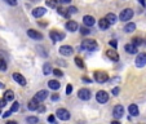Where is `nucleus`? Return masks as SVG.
Returning a JSON list of instances; mask_svg holds the SVG:
<instances>
[{"instance_id":"1","label":"nucleus","mask_w":146,"mask_h":124,"mask_svg":"<svg viewBox=\"0 0 146 124\" xmlns=\"http://www.w3.org/2000/svg\"><path fill=\"white\" fill-rule=\"evenodd\" d=\"M80 49L87 50V52H93V50L98 49V44H97L96 40H92V39H84L80 44Z\"/></svg>"},{"instance_id":"2","label":"nucleus","mask_w":146,"mask_h":124,"mask_svg":"<svg viewBox=\"0 0 146 124\" xmlns=\"http://www.w3.org/2000/svg\"><path fill=\"white\" fill-rule=\"evenodd\" d=\"M93 78H94V80H96V83L104 84V83H106L109 80V74L106 71H94Z\"/></svg>"},{"instance_id":"3","label":"nucleus","mask_w":146,"mask_h":124,"mask_svg":"<svg viewBox=\"0 0 146 124\" xmlns=\"http://www.w3.org/2000/svg\"><path fill=\"white\" fill-rule=\"evenodd\" d=\"M133 11L131 8H125V9H123V11L120 12V14H119V19L120 21H125V22H128L129 19H132V17H133Z\"/></svg>"},{"instance_id":"4","label":"nucleus","mask_w":146,"mask_h":124,"mask_svg":"<svg viewBox=\"0 0 146 124\" xmlns=\"http://www.w3.org/2000/svg\"><path fill=\"white\" fill-rule=\"evenodd\" d=\"M56 116H57L60 120H62V121H66V120H69V119L71 118L69 110H66V109H64V107L57 109V111H56Z\"/></svg>"},{"instance_id":"5","label":"nucleus","mask_w":146,"mask_h":124,"mask_svg":"<svg viewBox=\"0 0 146 124\" xmlns=\"http://www.w3.org/2000/svg\"><path fill=\"white\" fill-rule=\"evenodd\" d=\"M49 38L50 40L53 41V43H57V41H61L65 39V34L64 32H60V31L57 30H52L49 32Z\"/></svg>"},{"instance_id":"6","label":"nucleus","mask_w":146,"mask_h":124,"mask_svg":"<svg viewBox=\"0 0 146 124\" xmlns=\"http://www.w3.org/2000/svg\"><path fill=\"white\" fill-rule=\"evenodd\" d=\"M96 99L98 103H106L109 101V93L106 91H98L96 93Z\"/></svg>"},{"instance_id":"7","label":"nucleus","mask_w":146,"mask_h":124,"mask_svg":"<svg viewBox=\"0 0 146 124\" xmlns=\"http://www.w3.org/2000/svg\"><path fill=\"white\" fill-rule=\"evenodd\" d=\"M78 97H79L82 101H88V99H91L92 93H91V91H89V89L82 88V89H79V92H78Z\"/></svg>"},{"instance_id":"8","label":"nucleus","mask_w":146,"mask_h":124,"mask_svg":"<svg viewBox=\"0 0 146 124\" xmlns=\"http://www.w3.org/2000/svg\"><path fill=\"white\" fill-rule=\"evenodd\" d=\"M113 115H114V118H115L116 120H119L120 118H123V116H124V106H121V105L114 106Z\"/></svg>"},{"instance_id":"9","label":"nucleus","mask_w":146,"mask_h":124,"mask_svg":"<svg viewBox=\"0 0 146 124\" xmlns=\"http://www.w3.org/2000/svg\"><path fill=\"white\" fill-rule=\"evenodd\" d=\"M45 13H47V8H44V7H36V8L33 9V12H31L33 17H35V18H41Z\"/></svg>"},{"instance_id":"10","label":"nucleus","mask_w":146,"mask_h":124,"mask_svg":"<svg viewBox=\"0 0 146 124\" xmlns=\"http://www.w3.org/2000/svg\"><path fill=\"white\" fill-rule=\"evenodd\" d=\"M136 66L137 67H143L146 66V53H140L136 57Z\"/></svg>"},{"instance_id":"11","label":"nucleus","mask_w":146,"mask_h":124,"mask_svg":"<svg viewBox=\"0 0 146 124\" xmlns=\"http://www.w3.org/2000/svg\"><path fill=\"white\" fill-rule=\"evenodd\" d=\"M27 36L31 39H34V40H43V34L36 31V30H34V29L27 30Z\"/></svg>"},{"instance_id":"12","label":"nucleus","mask_w":146,"mask_h":124,"mask_svg":"<svg viewBox=\"0 0 146 124\" xmlns=\"http://www.w3.org/2000/svg\"><path fill=\"white\" fill-rule=\"evenodd\" d=\"M60 53L62 56L69 57V56H72V53H74V48H72L71 45H62V47H60Z\"/></svg>"},{"instance_id":"13","label":"nucleus","mask_w":146,"mask_h":124,"mask_svg":"<svg viewBox=\"0 0 146 124\" xmlns=\"http://www.w3.org/2000/svg\"><path fill=\"white\" fill-rule=\"evenodd\" d=\"M96 23V19L93 16H84L83 17V25L87 26V27H92Z\"/></svg>"},{"instance_id":"14","label":"nucleus","mask_w":146,"mask_h":124,"mask_svg":"<svg viewBox=\"0 0 146 124\" xmlns=\"http://www.w3.org/2000/svg\"><path fill=\"white\" fill-rule=\"evenodd\" d=\"M65 27H66V30L70 31V32H75V31L79 29V25H78L76 21H67Z\"/></svg>"},{"instance_id":"15","label":"nucleus","mask_w":146,"mask_h":124,"mask_svg":"<svg viewBox=\"0 0 146 124\" xmlns=\"http://www.w3.org/2000/svg\"><path fill=\"white\" fill-rule=\"evenodd\" d=\"M13 79L16 80L17 83H18L19 86H22V87H25L26 84H27V82H26L25 76H23V75H21L19 72H14V74H13Z\"/></svg>"},{"instance_id":"16","label":"nucleus","mask_w":146,"mask_h":124,"mask_svg":"<svg viewBox=\"0 0 146 124\" xmlns=\"http://www.w3.org/2000/svg\"><path fill=\"white\" fill-rule=\"evenodd\" d=\"M48 97V92L45 91V89H41V91H39L38 93L35 94V97L34 98L36 99V101H39V102H43L45 98Z\"/></svg>"},{"instance_id":"17","label":"nucleus","mask_w":146,"mask_h":124,"mask_svg":"<svg viewBox=\"0 0 146 124\" xmlns=\"http://www.w3.org/2000/svg\"><path fill=\"white\" fill-rule=\"evenodd\" d=\"M106 56H108V58H109V60H111L113 62H118V61H119V54L115 52V50H113V49L106 50Z\"/></svg>"},{"instance_id":"18","label":"nucleus","mask_w":146,"mask_h":124,"mask_svg":"<svg viewBox=\"0 0 146 124\" xmlns=\"http://www.w3.org/2000/svg\"><path fill=\"white\" fill-rule=\"evenodd\" d=\"M48 87H49L52 91H58V89L61 88V83L58 82V80H56V79H52V80L48 82Z\"/></svg>"},{"instance_id":"19","label":"nucleus","mask_w":146,"mask_h":124,"mask_svg":"<svg viewBox=\"0 0 146 124\" xmlns=\"http://www.w3.org/2000/svg\"><path fill=\"white\" fill-rule=\"evenodd\" d=\"M124 49H125V52L129 53V54H137L138 50H137V47L136 45H133L132 43L131 44H125L124 45Z\"/></svg>"},{"instance_id":"20","label":"nucleus","mask_w":146,"mask_h":124,"mask_svg":"<svg viewBox=\"0 0 146 124\" xmlns=\"http://www.w3.org/2000/svg\"><path fill=\"white\" fill-rule=\"evenodd\" d=\"M136 30V23L135 22H127V25L124 26V31L127 34H131Z\"/></svg>"},{"instance_id":"21","label":"nucleus","mask_w":146,"mask_h":124,"mask_svg":"<svg viewBox=\"0 0 146 124\" xmlns=\"http://www.w3.org/2000/svg\"><path fill=\"white\" fill-rule=\"evenodd\" d=\"M27 107H29V110H31V111L38 110V109H39V101H36L35 98H33L30 102H29Z\"/></svg>"},{"instance_id":"22","label":"nucleus","mask_w":146,"mask_h":124,"mask_svg":"<svg viewBox=\"0 0 146 124\" xmlns=\"http://www.w3.org/2000/svg\"><path fill=\"white\" fill-rule=\"evenodd\" d=\"M98 27L101 29V30H108V29L110 27V23L106 21V18H101L98 21Z\"/></svg>"},{"instance_id":"23","label":"nucleus","mask_w":146,"mask_h":124,"mask_svg":"<svg viewBox=\"0 0 146 124\" xmlns=\"http://www.w3.org/2000/svg\"><path fill=\"white\" fill-rule=\"evenodd\" d=\"M128 111H129V114L132 116H138L140 115V110H138L137 105H131L129 107H128Z\"/></svg>"},{"instance_id":"24","label":"nucleus","mask_w":146,"mask_h":124,"mask_svg":"<svg viewBox=\"0 0 146 124\" xmlns=\"http://www.w3.org/2000/svg\"><path fill=\"white\" fill-rule=\"evenodd\" d=\"M105 18H106V21H108L110 25H114V23H116V19H118V17H116L114 13H108Z\"/></svg>"},{"instance_id":"25","label":"nucleus","mask_w":146,"mask_h":124,"mask_svg":"<svg viewBox=\"0 0 146 124\" xmlns=\"http://www.w3.org/2000/svg\"><path fill=\"white\" fill-rule=\"evenodd\" d=\"M43 72H44V75H49L53 72V69H52V65L49 64V62H45L44 65H43Z\"/></svg>"},{"instance_id":"26","label":"nucleus","mask_w":146,"mask_h":124,"mask_svg":"<svg viewBox=\"0 0 146 124\" xmlns=\"http://www.w3.org/2000/svg\"><path fill=\"white\" fill-rule=\"evenodd\" d=\"M4 99H5L7 102H11L14 99V93L12 91H5V93H4Z\"/></svg>"},{"instance_id":"27","label":"nucleus","mask_w":146,"mask_h":124,"mask_svg":"<svg viewBox=\"0 0 146 124\" xmlns=\"http://www.w3.org/2000/svg\"><path fill=\"white\" fill-rule=\"evenodd\" d=\"M26 121H27V124H38L39 118L38 116H29V118H26Z\"/></svg>"},{"instance_id":"28","label":"nucleus","mask_w":146,"mask_h":124,"mask_svg":"<svg viewBox=\"0 0 146 124\" xmlns=\"http://www.w3.org/2000/svg\"><path fill=\"white\" fill-rule=\"evenodd\" d=\"M75 64H76V66L79 67V69H84L86 67V65H84V62H83V60L80 57H75Z\"/></svg>"},{"instance_id":"29","label":"nucleus","mask_w":146,"mask_h":124,"mask_svg":"<svg viewBox=\"0 0 146 124\" xmlns=\"http://www.w3.org/2000/svg\"><path fill=\"white\" fill-rule=\"evenodd\" d=\"M7 69H8V65H7L5 60L0 58V71H7Z\"/></svg>"},{"instance_id":"30","label":"nucleus","mask_w":146,"mask_h":124,"mask_svg":"<svg viewBox=\"0 0 146 124\" xmlns=\"http://www.w3.org/2000/svg\"><path fill=\"white\" fill-rule=\"evenodd\" d=\"M18 109H19V103H18L17 101H14V102H13V105H12V107L9 109V111H11V113L13 114V113H16V111H18Z\"/></svg>"},{"instance_id":"31","label":"nucleus","mask_w":146,"mask_h":124,"mask_svg":"<svg viewBox=\"0 0 146 124\" xmlns=\"http://www.w3.org/2000/svg\"><path fill=\"white\" fill-rule=\"evenodd\" d=\"M132 44L136 45V47H140V45L142 44V39L138 38V36H137V38H133L132 39Z\"/></svg>"},{"instance_id":"32","label":"nucleus","mask_w":146,"mask_h":124,"mask_svg":"<svg viewBox=\"0 0 146 124\" xmlns=\"http://www.w3.org/2000/svg\"><path fill=\"white\" fill-rule=\"evenodd\" d=\"M80 34H82V35H84V36H87V35H89V34H91V30H89L88 27H87V26H84V27H80Z\"/></svg>"},{"instance_id":"33","label":"nucleus","mask_w":146,"mask_h":124,"mask_svg":"<svg viewBox=\"0 0 146 124\" xmlns=\"http://www.w3.org/2000/svg\"><path fill=\"white\" fill-rule=\"evenodd\" d=\"M57 12H58V14H62V16L66 17V18H69V17H70L69 12H66L64 8H61V7H60V8H57Z\"/></svg>"},{"instance_id":"34","label":"nucleus","mask_w":146,"mask_h":124,"mask_svg":"<svg viewBox=\"0 0 146 124\" xmlns=\"http://www.w3.org/2000/svg\"><path fill=\"white\" fill-rule=\"evenodd\" d=\"M47 5L49 8H57V0H47Z\"/></svg>"},{"instance_id":"35","label":"nucleus","mask_w":146,"mask_h":124,"mask_svg":"<svg viewBox=\"0 0 146 124\" xmlns=\"http://www.w3.org/2000/svg\"><path fill=\"white\" fill-rule=\"evenodd\" d=\"M67 12H69V14H75V13H78V8L76 7H69Z\"/></svg>"},{"instance_id":"36","label":"nucleus","mask_w":146,"mask_h":124,"mask_svg":"<svg viewBox=\"0 0 146 124\" xmlns=\"http://www.w3.org/2000/svg\"><path fill=\"white\" fill-rule=\"evenodd\" d=\"M52 74H54L56 76H62V75H64V72L61 71L60 69H53V72Z\"/></svg>"},{"instance_id":"37","label":"nucleus","mask_w":146,"mask_h":124,"mask_svg":"<svg viewBox=\"0 0 146 124\" xmlns=\"http://www.w3.org/2000/svg\"><path fill=\"white\" fill-rule=\"evenodd\" d=\"M109 44H110V47H113L114 49H116V48H118V41H116V40H110V41H109Z\"/></svg>"},{"instance_id":"38","label":"nucleus","mask_w":146,"mask_h":124,"mask_svg":"<svg viewBox=\"0 0 146 124\" xmlns=\"http://www.w3.org/2000/svg\"><path fill=\"white\" fill-rule=\"evenodd\" d=\"M7 4H9V5H12V7H16L17 5V0H4Z\"/></svg>"},{"instance_id":"39","label":"nucleus","mask_w":146,"mask_h":124,"mask_svg":"<svg viewBox=\"0 0 146 124\" xmlns=\"http://www.w3.org/2000/svg\"><path fill=\"white\" fill-rule=\"evenodd\" d=\"M71 92H72V86H71V84H69V86L66 87V94H67V96H70V94H71Z\"/></svg>"},{"instance_id":"40","label":"nucleus","mask_w":146,"mask_h":124,"mask_svg":"<svg viewBox=\"0 0 146 124\" xmlns=\"http://www.w3.org/2000/svg\"><path fill=\"white\" fill-rule=\"evenodd\" d=\"M119 92H120V89L118 88V87H115V88H113V91H111V93L114 94V96H118Z\"/></svg>"},{"instance_id":"41","label":"nucleus","mask_w":146,"mask_h":124,"mask_svg":"<svg viewBox=\"0 0 146 124\" xmlns=\"http://www.w3.org/2000/svg\"><path fill=\"white\" fill-rule=\"evenodd\" d=\"M48 121H49V123H52V124H56V118L53 115H49V116H48Z\"/></svg>"},{"instance_id":"42","label":"nucleus","mask_w":146,"mask_h":124,"mask_svg":"<svg viewBox=\"0 0 146 124\" xmlns=\"http://www.w3.org/2000/svg\"><path fill=\"white\" fill-rule=\"evenodd\" d=\"M5 105H7V101L4 98H1V99H0V109H3Z\"/></svg>"},{"instance_id":"43","label":"nucleus","mask_w":146,"mask_h":124,"mask_svg":"<svg viewBox=\"0 0 146 124\" xmlns=\"http://www.w3.org/2000/svg\"><path fill=\"white\" fill-rule=\"evenodd\" d=\"M58 98H60V96H58L57 93H53V94H52V97H50V99H52V101H57Z\"/></svg>"},{"instance_id":"44","label":"nucleus","mask_w":146,"mask_h":124,"mask_svg":"<svg viewBox=\"0 0 146 124\" xmlns=\"http://www.w3.org/2000/svg\"><path fill=\"white\" fill-rule=\"evenodd\" d=\"M82 80H83V82H86V83H92V80L89 79V78H87V76H83Z\"/></svg>"},{"instance_id":"45","label":"nucleus","mask_w":146,"mask_h":124,"mask_svg":"<svg viewBox=\"0 0 146 124\" xmlns=\"http://www.w3.org/2000/svg\"><path fill=\"white\" fill-rule=\"evenodd\" d=\"M60 3L64 5V4H70L71 3V0H60Z\"/></svg>"},{"instance_id":"46","label":"nucleus","mask_w":146,"mask_h":124,"mask_svg":"<svg viewBox=\"0 0 146 124\" xmlns=\"http://www.w3.org/2000/svg\"><path fill=\"white\" fill-rule=\"evenodd\" d=\"M11 115H12L11 111H7V113H4V114H3V118H8V116H11Z\"/></svg>"},{"instance_id":"47","label":"nucleus","mask_w":146,"mask_h":124,"mask_svg":"<svg viewBox=\"0 0 146 124\" xmlns=\"http://www.w3.org/2000/svg\"><path fill=\"white\" fill-rule=\"evenodd\" d=\"M138 3H140L142 7H145L146 5V0H138Z\"/></svg>"},{"instance_id":"48","label":"nucleus","mask_w":146,"mask_h":124,"mask_svg":"<svg viewBox=\"0 0 146 124\" xmlns=\"http://www.w3.org/2000/svg\"><path fill=\"white\" fill-rule=\"evenodd\" d=\"M5 124H18L17 121H14V120H11V121H7Z\"/></svg>"},{"instance_id":"49","label":"nucleus","mask_w":146,"mask_h":124,"mask_svg":"<svg viewBox=\"0 0 146 124\" xmlns=\"http://www.w3.org/2000/svg\"><path fill=\"white\" fill-rule=\"evenodd\" d=\"M111 124H121V123L119 120H113V121H111Z\"/></svg>"},{"instance_id":"50","label":"nucleus","mask_w":146,"mask_h":124,"mask_svg":"<svg viewBox=\"0 0 146 124\" xmlns=\"http://www.w3.org/2000/svg\"><path fill=\"white\" fill-rule=\"evenodd\" d=\"M1 88H4V84H3V83H0V89H1Z\"/></svg>"},{"instance_id":"51","label":"nucleus","mask_w":146,"mask_h":124,"mask_svg":"<svg viewBox=\"0 0 146 124\" xmlns=\"http://www.w3.org/2000/svg\"><path fill=\"white\" fill-rule=\"evenodd\" d=\"M0 114H1V109H0Z\"/></svg>"},{"instance_id":"52","label":"nucleus","mask_w":146,"mask_h":124,"mask_svg":"<svg viewBox=\"0 0 146 124\" xmlns=\"http://www.w3.org/2000/svg\"><path fill=\"white\" fill-rule=\"evenodd\" d=\"M33 1H35V0H33Z\"/></svg>"}]
</instances>
